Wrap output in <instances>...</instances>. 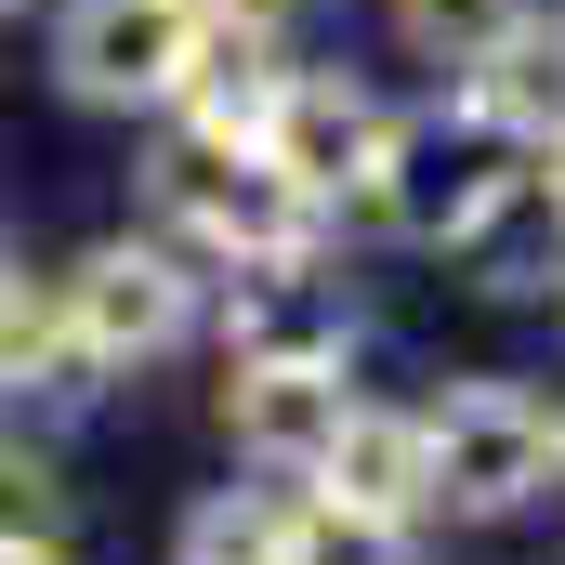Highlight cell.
Wrapping results in <instances>:
<instances>
[{"mask_svg":"<svg viewBox=\"0 0 565 565\" xmlns=\"http://www.w3.org/2000/svg\"><path fill=\"white\" fill-rule=\"evenodd\" d=\"M145 198H158L171 250L237 264V277H250V264H316V237H329V211L289 184L264 145H211V132H171V145H158Z\"/></svg>","mask_w":565,"mask_h":565,"instance_id":"cell-1","label":"cell"},{"mask_svg":"<svg viewBox=\"0 0 565 565\" xmlns=\"http://www.w3.org/2000/svg\"><path fill=\"white\" fill-rule=\"evenodd\" d=\"M66 329L93 342V369L119 382V369H158V355H184L198 342V250H171V237H93L66 277Z\"/></svg>","mask_w":565,"mask_h":565,"instance_id":"cell-2","label":"cell"},{"mask_svg":"<svg viewBox=\"0 0 565 565\" xmlns=\"http://www.w3.org/2000/svg\"><path fill=\"white\" fill-rule=\"evenodd\" d=\"M422 487H434V513H460V526L526 513L553 487V408L513 395V382H460L422 422Z\"/></svg>","mask_w":565,"mask_h":565,"instance_id":"cell-3","label":"cell"},{"mask_svg":"<svg viewBox=\"0 0 565 565\" xmlns=\"http://www.w3.org/2000/svg\"><path fill=\"white\" fill-rule=\"evenodd\" d=\"M184 66H198V0H66L53 13V79L106 119H132V106L171 119Z\"/></svg>","mask_w":565,"mask_h":565,"instance_id":"cell-4","label":"cell"},{"mask_svg":"<svg viewBox=\"0 0 565 565\" xmlns=\"http://www.w3.org/2000/svg\"><path fill=\"white\" fill-rule=\"evenodd\" d=\"M500 184H513V145H487L473 119H460V132H447V119H434V132L395 119L382 171H369L342 211H355V224H382V237H408V250H460V237L487 224V198H500Z\"/></svg>","mask_w":565,"mask_h":565,"instance_id":"cell-5","label":"cell"},{"mask_svg":"<svg viewBox=\"0 0 565 565\" xmlns=\"http://www.w3.org/2000/svg\"><path fill=\"white\" fill-rule=\"evenodd\" d=\"M264 158H277L289 184L316 198V211H342L369 171H382V145H395V106L369 93V79H342V66H277V106H264Z\"/></svg>","mask_w":565,"mask_h":565,"instance_id":"cell-6","label":"cell"},{"mask_svg":"<svg viewBox=\"0 0 565 565\" xmlns=\"http://www.w3.org/2000/svg\"><path fill=\"white\" fill-rule=\"evenodd\" d=\"M342 408H355L342 355H277V369H224V434H237V460H250V473H277V487H316V460H329Z\"/></svg>","mask_w":565,"mask_h":565,"instance_id":"cell-7","label":"cell"},{"mask_svg":"<svg viewBox=\"0 0 565 565\" xmlns=\"http://www.w3.org/2000/svg\"><path fill=\"white\" fill-rule=\"evenodd\" d=\"M277 355H355V302L316 264H250L224 302V369H277Z\"/></svg>","mask_w":565,"mask_h":565,"instance_id":"cell-8","label":"cell"},{"mask_svg":"<svg viewBox=\"0 0 565 565\" xmlns=\"http://www.w3.org/2000/svg\"><path fill=\"white\" fill-rule=\"evenodd\" d=\"M106 395V369H93V342L66 329V302L53 289H0V408H40V422H66V408H93Z\"/></svg>","mask_w":565,"mask_h":565,"instance_id":"cell-9","label":"cell"},{"mask_svg":"<svg viewBox=\"0 0 565 565\" xmlns=\"http://www.w3.org/2000/svg\"><path fill=\"white\" fill-rule=\"evenodd\" d=\"M460 119L487 145H565V26H513L487 66H460Z\"/></svg>","mask_w":565,"mask_h":565,"instance_id":"cell-10","label":"cell"},{"mask_svg":"<svg viewBox=\"0 0 565 565\" xmlns=\"http://www.w3.org/2000/svg\"><path fill=\"white\" fill-rule=\"evenodd\" d=\"M316 487L329 500H355V513H395V526H422L434 487H422V422L408 408H342V434H329V460H316Z\"/></svg>","mask_w":565,"mask_h":565,"instance_id":"cell-11","label":"cell"},{"mask_svg":"<svg viewBox=\"0 0 565 565\" xmlns=\"http://www.w3.org/2000/svg\"><path fill=\"white\" fill-rule=\"evenodd\" d=\"M171 565H289V487H211L184 526H171Z\"/></svg>","mask_w":565,"mask_h":565,"instance_id":"cell-12","label":"cell"},{"mask_svg":"<svg viewBox=\"0 0 565 565\" xmlns=\"http://www.w3.org/2000/svg\"><path fill=\"white\" fill-rule=\"evenodd\" d=\"M289 565H408V526H395V513H355V500H329V487H302V500H289Z\"/></svg>","mask_w":565,"mask_h":565,"instance_id":"cell-13","label":"cell"},{"mask_svg":"<svg viewBox=\"0 0 565 565\" xmlns=\"http://www.w3.org/2000/svg\"><path fill=\"white\" fill-rule=\"evenodd\" d=\"M66 513H79L66 460L40 434H0V540H66Z\"/></svg>","mask_w":565,"mask_h":565,"instance_id":"cell-14","label":"cell"},{"mask_svg":"<svg viewBox=\"0 0 565 565\" xmlns=\"http://www.w3.org/2000/svg\"><path fill=\"white\" fill-rule=\"evenodd\" d=\"M526 13H540V0H408V53H422V66H487Z\"/></svg>","mask_w":565,"mask_h":565,"instance_id":"cell-15","label":"cell"},{"mask_svg":"<svg viewBox=\"0 0 565 565\" xmlns=\"http://www.w3.org/2000/svg\"><path fill=\"white\" fill-rule=\"evenodd\" d=\"M0 565H79L66 540H0Z\"/></svg>","mask_w":565,"mask_h":565,"instance_id":"cell-16","label":"cell"},{"mask_svg":"<svg viewBox=\"0 0 565 565\" xmlns=\"http://www.w3.org/2000/svg\"><path fill=\"white\" fill-rule=\"evenodd\" d=\"M540 198H553V224H565V145H540Z\"/></svg>","mask_w":565,"mask_h":565,"instance_id":"cell-17","label":"cell"},{"mask_svg":"<svg viewBox=\"0 0 565 565\" xmlns=\"http://www.w3.org/2000/svg\"><path fill=\"white\" fill-rule=\"evenodd\" d=\"M553 473H565V422H553Z\"/></svg>","mask_w":565,"mask_h":565,"instance_id":"cell-18","label":"cell"},{"mask_svg":"<svg viewBox=\"0 0 565 565\" xmlns=\"http://www.w3.org/2000/svg\"><path fill=\"white\" fill-rule=\"evenodd\" d=\"M0 13H26V0H0Z\"/></svg>","mask_w":565,"mask_h":565,"instance_id":"cell-19","label":"cell"}]
</instances>
